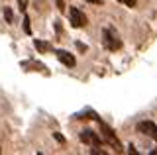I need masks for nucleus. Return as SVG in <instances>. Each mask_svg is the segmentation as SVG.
I'll return each mask as SVG.
<instances>
[{
    "label": "nucleus",
    "mask_w": 157,
    "mask_h": 155,
    "mask_svg": "<svg viewBox=\"0 0 157 155\" xmlns=\"http://www.w3.org/2000/svg\"><path fill=\"white\" fill-rule=\"evenodd\" d=\"M4 20H6L8 24L14 22V14H12V10H10V8H4Z\"/></svg>",
    "instance_id": "obj_8"
},
{
    "label": "nucleus",
    "mask_w": 157,
    "mask_h": 155,
    "mask_svg": "<svg viewBox=\"0 0 157 155\" xmlns=\"http://www.w3.org/2000/svg\"><path fill=\"white\" fill-rule=\"evenodd\" d=\"M69 20H71V26H73V28H82V26H86V16H85L81 10H78V8H75V6L69 8Z\"/></svg>",
    "instance_id": "obj_2"
},
{
    "label": "nucleus",
    "mask_w": 157,
    "mask_h": 155,
    "mask_svg": "<svg viewBox=\"0 0 157 155\" xmlns=\"http://www.w3.org/2000/svg\"><path fill=\"white\" fill-rule=\"evenodd\" d=\"M128 151H130V153H134V155H137V149L134 147V145H130V147H128Z\"/></svg>",
    "instance_id": "obj_15"
},
{
    "label": "nucleus",
    "mask_w": 157,
    "mask_h": 155,
    "mask_svg": "<svg viewBox=\"0 0 157 155\" xmlns=\"http://www.w3.org/2000/svg\"><path fill=\"white\" fill-rule=\"evenodd\" d=\"M86 2H90V4H100L102 0H86Z\"/></svg>",
    "instance_id": "obj_16"
},
{
    "label": "nucleus",
    "mask_w": 157,
    "mask_h": 155,
    "mask_svg": "<svg viewBox=\"0 0 157 155\" xmlns=\"http://www.w3.org/2000/svg\"><path fill=\"white\" fill-rule=\"evenodd\" d=\"M55 55H57V59L61 61L65 67H75V63H77V61H75V57H73L69 51H65V49H57V51H55Z\"/></svg>",
    "instance_id": "obj_6"
},
{
    "label": "nucleus",
    "mask_w": 157,
    "mask_h": 155,
    "mask_svg": "<svg viewBox=\"0 0 157 155\" xmlns=\"http://www.w3.org/2000/svg\"><path fill=\"white\" fill-rule=\"evenodd\" d=\"M53 138H55V139H57L59 143H65V138H63V135L59 134V132H53Z\"/></svg>",
    "instance_id": "obj_10"
},
{
    "label": "nucleus",
    "mask_w": 157,
    "mask_h": 155,
    "mask_svg": "<svg viewBox=\"0 0 157 155\" xmlns=\"http://www.w3.org/2000/svg\"><path fill=\"white\" fill-rule=\"evenodd\" d=\"M120 2H124L126 6H130V8H134V6H136V0H120Z\"/></svg>",
    "instance_id": "obj_12"
},
{
    "label": "nucleus",
    "mask_w": 157,
    "mask_h": 155,
    "mask_svg": "<svg viewBox=\"0 0 157 155\" xmlns=\"http://www.w3.org/2000/svg\"><path fill=\"white\" fill-rule=\"evenodd\" d=\"M0 153H2V149H0Z\"/></svg>",
    "instance_id": "obj_18"
},
{
    "label": "nucleus",
    "mask_w": 157,
    "mask_h": 155,
    "mask_svg": "<svg viewBox=\"0 0 157 155\" xmlns=\"http://www.w3.org/2000/svg\"><path fill=\"white\" fill-rule=\"evenodd\" d=\"M102 36H104V45L110 51H116V49H120V47H122L120 37H118V33L112 30V28H106V30L102 32Z\"/></svg>",
    "instance_id": "obj_1"
},
{
    "label": "nucleus",
    "mask_w": 157,
    "mask_h": 155,
    "mask_svg": "<svg viewBox=\"0 0 157 155\" xmlns=\"http://www.w3.org/2000/svg\"><path fill=\"white\" fill-rule=\"evenodd\" d=\"M77 49L78 51H86V45H85V43H81V41H77Z\"/></svg>",
    "instance_id": "obj_13"
},
{
    "label": "nucleus",
    "mask_w": 157,
    "mask_h": 155,
    "mask_svg": "<svg viewBox=\"0 0 157 155\" xmlns=\"http://www.w3.org/2000/svg\"><path fill=\"white\" fill-rule=\"evenodd\" d=\"M33 47H36L37 51H41V53L53 51V45H51V43H47V41H43V40H33Z\"/></svg>",
    "instance_id": "obj_7"
},
{
    "label": "nucleus",
    "mask_w": 157,
    "mask_h": 155,
    "mask_svg": "<svg viewBox=\"0 0 157 155\" xmlns=\"http://www.w3.org/2000/svg\"><path fill=\"white\" fill-rule=\"evenodd\" d=\"M26 0H18V6H20V10H26Z\"/></svg>",
    "instance_id": "obj_14"
},
{
    "label": "nucleus",
    "mask_w": 157,
    "mask_h": 155,
    "mask_svg": "<svg viewBox=\"0 0 157 155\" xmlns=\"http://www.w3.org/2000/svg\"><path fill=\"white\" fill-rule=\"evenodd\" d=\"M55 4H57V8H59V10H65V0H55Z\"/></svg>",
    "instance_id": "obj_11"
},
{
    "label": "nucleus",
    "mask_w": 157,
    "mask_h": 155,
    "mask_svg": "<svg viewBox=\"0 0 157 155\" xmlns=\"http://www.w3.org/2000/svg\"><path fill=\"white\" fill-rule=\"evenodd\" d=\"M137 132L157 139V126H155V122H151V120H144V122L137 124Z\"/></svg>",
    "instance_id": "obj_4"
},
{
    "label": "nucleus",
    "mask_w": 157,
    "mask_h": 155,
    "mask_svg": "<svg viewBox=\"0 0 157 155\" xmlns=\"http://www.w3.org/2000/svg\"><path fill=\"white\" fill-rule=\"evenodd\" d=\"M78 138H81V142H85V143H90V145H102V138L98 134H94L92 130H82L81 134H78Z\"/></svg>",
    "instance_id": "obj_5"
},
{
    "label": "nucleus",
    "mask_w": 157,
    "mask_h": 155,
    "mask_svg": "<svg viewBox=\"0 0 157 155\" xmlns=\"http://www.w3.org/2000/svg\"><path fill=\"white\" fill-rule=\"evenodd\" d=\"M98 124H100V134H102V138L106 139L108 143L112 145V147H116V149H120V142H118V138H116V134L112 132V128L110 126H106L104 122H100L98 120Z\"/></svg>",
    "instance_id": "obj_3"
},
{
    "label": "nucleus",
    "mask_w": 157,
    "mask_h": 155,
    "mask_svg": "<svg viewBox=\"0 0 157 155\" xmlns=\"http://www.w3.org/2000/svg\"><path fill=\"white\" fill-rule=\"evenodd\" d=\"M151 155H157V149H153V151H151Z\"/></svg>",
    "instance_id": "obj_17"
},
{
    "label": "nucleus",
    "mask_w": 157,
    "mask_h": 155,
    "mask_svg": "<svg viewBox=\"0 0 157 155\" xmlns=\"http://www.w3.org/2000/svg\"><path fill=\"white\" fill-rule=\"evenodd\" d=\"M24 32H26L28 36L32 33V28H29V18L28 16H24Z\"/></svg>",
    "instance_id": "obj_9"
}]
</instances>
